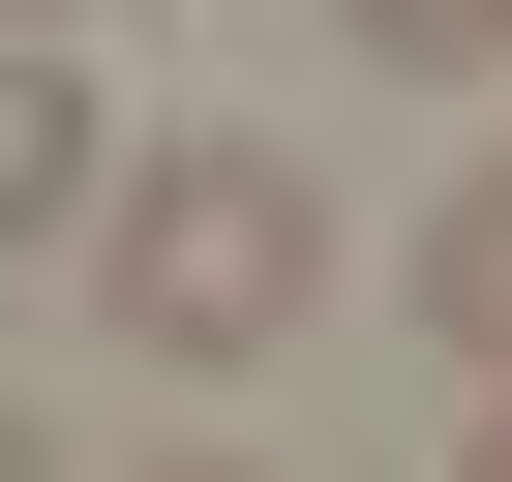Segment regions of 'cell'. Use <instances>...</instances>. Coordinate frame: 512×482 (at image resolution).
Returning a JSON list of instances; mask_svg holds the SVG:
<instances>
[{
	"label": "cell",
	"mask_w": 512,
	"mask_h": 482,
	"mask_svg": "<svg viewBox=\"0 0 512 482\" xmlns=\"http://www.w3.org/2000/svg\"><path fill=\"white\" fill-rule=\"evenodd\" d=\"M332 61H422L452 91V61H512V0H332Z\"/></svg>",
	"instance_id": "4"
},
{
	"label": "cell",
	"mask_w": 512,
	"mask_h": 482,
	"mask_svg": "<svg viewBox=\"0 0 512 482\" xmlns=\"http://www.w3.org/2000/svg\"><path fill=\"white\" fill-rule=\"evenodd\" d=\"M91 302H121L151 362H272V332L332 302V181H302V151H241V121L121 151V211H91Z\"/></svg>",
	"instance_id": "1"
},
{
	"label": "cell",
	"mask_w": 512,
	"mask_h": 482,
	"mask_svg": "<svg viewBox=\"0 0 512 482\" xmlns=\"http://www.w3.org/2000/svg\"><path fill=\"white\" fill-rule=\"evenodd\" d=\"M452 482H512V362H482V452H452Z\"/></svg>",
	"instance_id": "5"
},
{
	"label": "cell",
	"mask_w": 512,
	"mask_h": 482,
	"mask_svg": "<svg viewBox=\"0 0 512 482\" xmlns=\"http://www.w3.org/2000/svg\"><path fill=\"white\" fill-rule=\"evenodd\" d=\"M0 31H91V0H0Z\"/></svg>",
	"instance_id": "7"
},
{
	"label": "cell",
	"mask_w": 512,
	"mask_h": 482,
	"mask_svg": "<svg viewBox=\"0 0 512 482\" xmlns=\"http://www.w3.org/2000/svg\"><path fill=\"white\" fill-rule=\"evenodd\" d=\"M422 332H452V362H512V151L422 211Z\"/></svg>",
	"instance_id": "3"
},
{
	"label": "cell",
	"mask_w": 512,
	"mask_h": 482,
	"mask_svg": "<svg viewBox=\"0 0 512 482\" xmlns=\"http://www.w3.org/2000/svg\"><path fill=\"white\" fill-rule=\"evenodd\" d=\"M151 482H272V452H151Z\"/></svg>",
	"instance_id": "6"
},
{
	"label": "cell",
	"mask_w": 512,
	"mask_h": 482,
	"mask_svg": "<svg viewBox=\"0 0 512 482\" xmlns=\"http://www.w3.org/2000/svg\"><path fill=\"white\" fill-rule=\"evenodd\" d=\"M0 482H61V452H31V422H0Z\"/></svg>",
	"instance_id": "8"
},
{
	"label": "cell",
	"mask_w": 512,
	"mask_h": 482,
	"mask_svg": "<svg viewBox=\"0 0 512 482\" xmlns=\"http://www.w3.org/2000/svg\"><path fill=\"white\" fill-rule=\"evenodd\" d=\"M121 211V121H91V61L61 31H0V241H91Z\"/></svg>",
	"instance_id": "2"
}]
</instances>
